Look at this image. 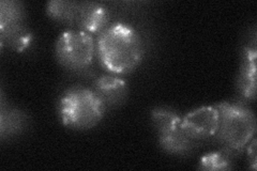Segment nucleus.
Here are the masks:
<instances>
[{"label": "nucleus", "instance_id": "4468645a", "mask_svg": "<svg viewBox=\"0 0 257 171\" xmlns=\"http://www.w3.org/2000/svg\"><path fill=\"white\" fill-rule=\"evenodd\" d=\"M248 148H247V156L248 160L252 164V168L256 169V139L253 138L252 141L248 142Z\"/></svg>", "mask_w": 257, "mask_h": 171}, {"label": "nucleus", "instance_id": "20e7f679", "mask_svg": "<svg viewBox=\"0 0 257 171\" xmlns=\"http://www.w3.org/2000/svg\"><path fill=\"white\" fill-rule=\"evenodd\" d=\"M56 57L62 67L73 71L87 69L93 61L95 43L92 35L77 29L63 31L56 42Z\"/></svg>", "mask_w": 257, "mask_h": 171}, {"label": "nucleus", "instance_id": "1a4fd4ad", "mask_svg": "<svg viewBox=\"0 0 257 171\" xmlns=\"http://www.w3.org/2000/svg\"><path fill=\"white\" fill-rule=\"evenodd\" d=\"M94 92L105 105L106 109L121 104L127 94L125 81L116 76H101L94 81Z\"/></svg>", "mask_w": 257, "mask_h": 171}, {"label": "nucleus", "instance_id": "6e6552de", "mask_svg": "<svg viewBox=\"0 0 257 171\" xmlns=\"http://www.w3.org/2000/svg\"><path fill=\"white\" fill-rule=\"evenodd\" d=\"M109 12L98 3H80L75 27L87 34H101L108 27Z\"/></svg>", "mask_w": 257, "mask_h": 171}, {"label": "nucleus", "instance_id": "f8f14e48", "mask_svg": "<svg viewBox=\"0 0 257 171\" xmlns=\"http://www.w3.org/2000/svg\"><path fill=\"white\" fill-rule=\"evenodd\" d=\"M239 154L223 148L220 151L209 153L200 160L199 169L204 170H229Z\"/></svg>", "mask_w": 257, "mask_h": 171}, {"label": "nucleus", "instance_id": "f257e3e1", "mask_svg": "<svg viewBox=\"0 0 257 171\" xmlns=\"http://www.w3.org/2000/svg\"><path fill=\"white\" fill-rule=\"evenodd\" d=\"M95 51L104 69L114 74H126L142 62L144 43L132 26L115 23L99 35Z\"/></svg>", "mask_w": 257, "mask_h": 171}, {"label": "nucleus", "instance_id": "ddd939ff", "mask_svg": "<svg viewBox=\"0 0 257 171\" xmlns=\"http://www.w3.org/2000/svg\"><path fill=\"white\" fill-rule=\"evenodd\" d=\"M23 115L15 109L2 111V136L5 138L19 131L23 126Z\"/></svg>", "mask_w": 257, "mask_h": 171}, {"label": "nucleus", "instance_id": "9d476101", "mask_svg": "<svg viewBox=\"0 0 257 171\" xmlns=\"http://www.w3.org/2000/svg\"><path fill=\"white\" fill-rule=\"evenodd\" d=\"M239 92L247 100H253L256 91V47L244 48L238 76Z\"/></svg>", "mask_w": 257, "mask_h": 171}, {"label": "nucleus", "instance_id": "0eeeda50", "mask_svg": "<svg viewBox=\"0 0 257 171\" xmlns=\"http://www.w3.org/2000/svg\"><path fill=\"white\" fill-rule=\"evenodd\" d=\"M181 128L190 139L199 143L215 136L219 128V111L215 106H204L181 118Z\"/></svg>", "mask_w": 257, "mask_h": 171}, {"label": "nucleus", "instance_id": "f03ea898", "mask_svg": "<svg viewBox=\"0 0 257 171\" xmlns=\"http://www.w3.org/2000/svg\"><path fill=\"white\" fill-rule=\"evenodd\" d=\"M215 107L219 111V128L214 137L223 148L240 154L254 138V113L240 103L222 102Z\"/></svg>", "mask_w": 257, "mask_h": 171}, {"label": "nucleus", "instance_id": "39448f33", "mask_svg": "<svg viewBox=\"0 0 257 171\" xmlns=\"http://www.w3.org/2000/svg\"><path fill=\"white\" fill-rule=\"evenodd\" d=\"M151 120L157 129L159 142L163 150L171 154H187L198 145L190 139L181 128V117L171 109L155 108Z\"/></svg>", "mask_w": 257, "mask_h": 171}, {"label": "nucleus", "instance_id": "7ed1b4c3", "mask_svg": "<svg viewBox=\"0 0 257 171\" xmlns=\"http://www.w3.org/2000/svg\"><path fill=\"white\" fill-rule=\"evenodd\" d=\"M105 105L93 89L72 87L63 93L59 102L62 123L73 129H90L102 120Z\"/></svg>", "mask_w": 257, "mask_h": 171}, {"label": "nucleus", "instance_id": "9b49d317", "mask_svg": "<svg viewBox=\"0 0 257 171\" xmlns=\"http://www.w3.org/2000/svg\"><path fill=\"white\" fill-rule=\"evenodd\" d=\"M77 2H64V0H54L47 4V14L55 21L75 27L76 19L79 10Z\"/></svg>", "mask_w": 257, "mask_h": 171}, {"label": "nucleus", "instance_id": "423d86ee", "mask_svg": "<svg viewBox=\"0 0 257 171\" xmlns=\"http://www.w3.org/2000/svg\"><path fill=\"white\" fill-rule=\"evenodd\" d=\"M0 38L2 46L6 44L15 52H24L32 41L26 25V14L20 3L4 0L0 5Z\"/></svg>", "mask_w": 257, "mask_h": 171}]
</instances>
